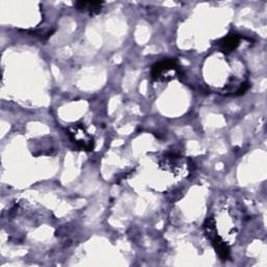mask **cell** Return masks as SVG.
I'll list each match as a JSON object with an SVG mask.
<instances>
[{"label": "cell", "instance_id": "1", "mask_svg": "<svg viewBox=\"0 0 267 267\" xmlns=\"http://www.w3.org/2000/svg\"><path fill=\"white\" fill-rule=\"evenodd\" d=\"M151 76L156 81L169 82L176 78L181 77V72L175 61L166 60L155 64L152 67Z\"/></svg>", "mask_w": 267, "mask_h": 267}, {"label": "cell", "instance_id": "2", "mask_svg": "<svg viewBox=\"0 0 267 267\" xmlns=\"http://www.w3.org/2000/svg\"><path fill=\"white\" fill-rule=\"evenodd\" d=\"M71 140L86 152H92L95 147L93 137L88 133L86 126L82 123L70 125L67 129Z\"/></svg>", "mask_w": 267, "mask_h": 267}, {"label": "cell", "instance_id": "3", "mask_svg": "<svg viewBox=\"0 0 267 267\" xmlns=\"http://www.w3.org/2000/svg\"><path fill=\"white\" fill-rule=\"evenodd\" d=\"M161 167L169 173H173L175 175H185L190 172V168L188 167V162L185 158H181L178 155H168L162 161L160 162Z\"/></svg>", "mask_w": 267, "mask_h": 267}, {"label": "cell", "instance_id": "4", "mask_svg": "<svg viewBox=\"0 0 267 267\" xmlns=\"http://www.w3.org/2000/svg\"><path fill=\"white\" fill-rule=\"evenodd\" d=\"M103 2L100 1H77L74 6L78 10L82 12H88L90 16L98 15L102 8Z\"/></svg>", "mask_w": 267, "mask_h": 267}, {"label": "cell", "instance_id": "5", "mask_svg": "<svg viewBox=\"0 0 267 267\" xmlns=\"http://www.w3.org/2000/svg\"><path fill=\"white\" fill-rule=\"evenodd\" d=\"M211 241H212L213 247H214V249L216 250V253L218 254L219 258L222 261H227L230 257V248L228 243L224 240H222L221 237L218 236V235L213 237Z\"/></svg>", "mask_w": 267, "mask_h": 267}, {"label": "cell", "instance_id": "6", "mask_svg": "<svg viewBox=\"0 0 267 267\" xmlns=\"http://www.w3.org/2000/svg\"><path fill=\"white\" fill-rule=\"evenodd\" d=\"M240 44V38L238 35H231L220 42V47L223 51L231 52L236 49Z\"/></svg>", "mask_w": 267, "mask_h": 267}, {"label": "cell", "instance_id": "7", "mask_svg": "<svg viewBox=\"0 0 267 267\" xmlns=\"http://www.w3.org/2000/svg\"><path fill=\"white\" fill-rule=\"evenodd\" d=\"M249 89H250V84L249 83H243V84L240 85L239 88L236 90V93H235V94L238 95V96L243 95Z\"/></svg>", "mask_w": 267, "mask_h": 267}]
</instances>
